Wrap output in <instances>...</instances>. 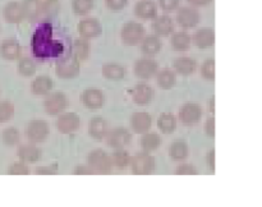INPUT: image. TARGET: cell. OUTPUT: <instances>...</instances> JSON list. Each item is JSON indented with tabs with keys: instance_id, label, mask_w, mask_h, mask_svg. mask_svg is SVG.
Listing matches in <instances>:
<instances>
[{
	"instance_id": "ee69618b",
	"label": "cell",
	"mask_w": 262,
	"mask_h": 207,
	"mask_svg": "<svg viewBox=\"0 0 262 207\" xmlns=\"http://www.w3.org/2000/svg\"><path fill=\"white\" fill-rule=\"evenodd\" d=\"M59 173V164L53 163L50 165L45 166H38L35 169V174L37 175H55Z\"/></svg>"
},
{
	"instance_id": "d590c367",
	"label": "cell",
	"mask_w": 262,
	"mask_h": 207,
	"mask_svg": "<svg viewBox=\"0 0 262 207\" xmlns=\"http://www.w3.org/2000/svg\"><path fill=\"white\" fill-rule=\"evenodd\" d=\"M3 143L8 147H14V146L19 145L20 142V133L17 128L14 127H8L3 130L2 134Z\"/></svg>"
},
{
	"instance_id": "9c48e42d",
	"label": "cell",
	"mask_w": 262,
	"mask_h": 207,
	"mask_svg": "<svg viewBox=\"0 0 262 207\" xmlns=\"http://www.w3.org/2000/svg\"><path fill=\"white\" fill-rule=\"evenodd\" d=\"M106 145L109 147L118 150V148H125L130 142H132V133L127 128L117 127L109 130L106 138Z\"/></svg>"
},
{
	"instance_id": "484cf974",
	"label": "cell",
	"mask_w": 262,
	"mask_h": 207,
	"mask_svg": "<svg viewBox=\"0 0 262 207\" xmlns=\"http://www.w3.org/2000/svg\"><path fill=\"white\" fill-rule=\"evenodd\" d=\"M192 42V36L189 35L186 31H178V32H174L171 35L170 38V45L173 48V50L176 51H187L191 48Z\"/></svg>"
},
{
	"instance_id": "681fc988",
	"label": "cell",
	"mask_w": 262,
	"mask_h": 207,
	"mask_svg": "<svg viewBox=\"0 0 262 207\" xmlns=\"http://www.w3.org/2000/svg\"><path fill=\"white\" fill-rule=\"evenodd\" d=\"M207 168L211 173H215V150H210L206 155Z\"/></svg>"
},
{
	"instance_id": "44dd1931",
	"label": "cell",
	"mask_w": 262,
	"mask_h": 207,
	"mask_svg": "<svg viewBox=\"0 0 262 207\" xmlns=\"http://www.w3.org/2000/svg\"><path fill=\"white\" fill-rule=\"evenodd\" d=\"M135 14L142 20H154L158 17V4L152 0H138L135 5Z\"/></svg>"
},
{
	"instance_id": "60d3db41",
	"label": "cell",
	"mask_w": 262,
	"mask_h": 207,
	"mask_svg": "<svg viewBox=\"0 0 262 207\" xmlns=\"http://www.w3.org/2000/svg\"><path fill=\"white\" fill-rule=\"evenodd\" d=\"M201 76L206 81H214L215 79V60L214 59H207L201 65Z\"/></svg>"
},
{
	"instance_id": "d6a6232c",
	"label": "cell",
	"mask_w": 262,
	"mask_h": 207,
	"mask_svg": "<svg viewBox=\"0 0 262 207\" xmlns=\"http://www.w3.org/2000/svg\"><path fill=\"white\" fill-rule=\"evenodd\" d=\"M22 4L27 19L36 20L42 14V0H23Z\"/></svg>"
},
{
	"instance_id": "f546056e",
	"label": "cell",
	"mask_w": 262,
	"mask_h": 207,
	"mask_svg": "<svg viewBox=\"0 0 262 207\" xmlns=\"http://www.w3.org/2000/svg\"><path fill=\"white\" fill-rule=\"evenodd\" d=\"M156 82H158V86L163 89L173 88L177 83L176 71L170 68L160 69L156 74Z\"/></svg>"
},
{
	"instance_id": "e0dca14e",
	"label": "cell",
	"mask_w": 262,
	"mask_h": 207,
	"mask_svg": "<svg viewBox=\"0 0 262 207\" xmlns=\"http://www.w3.org/2000/svg\"><path fill=\"white\" fill-rule=\"evenodd\" d=\"M81 101L87 109L99 110L104 106L105 96L100 89L97 88H87L82 92Z\"/></svg>"
},
{
	"instance_id": "b9f144b4",
	"label": "cell",
	"mask_w": 262,
	"mask_h": 207,
	"mask_svg": "<svg viewBox=\"0 0 262 207\" xmlns=\"http://www.w3.org/2000/svg\"><path fill=\"white\" fill-rule=\"evenodd\" d=\"M60 9V3L58 0H42V14L46 17H53Z\"/></svg>"
},
{
	"instance_id": "2e32d148",
	"label": "cell",
	"mask_w": 262,
	"mask_h": 207,
	"mask_svg": "<svg viewBox=\"0 0 262 207\" xmlns=\"http://www.w3.org/2000/svg\"><path fill=\"white\" fill-rule=\"evenodd\" d=\"M3 17H4L5 22L10 23V25H18L26 19L25 9H23V4L19 2H9L5 4L4 9H3Z\"/></svg>"
},
{
	"instance_id": "d4e9b609",
	"label": "cell",
	"mask_w": 262,
	"mask_h": 207,
	"mask_svg": "<svg viewBox=\"0 0 262 207\" xmlns=\"http://www.w3.org/2000/svg\"><path fill=\"white\" fill-rule=\"evenodd\" d=\"M54 82L49 76H38L31 82V91L36 96H46L53 91Z\"/></svg>"
},
{
	"instance_id": "7dc6e473",
	"label": "cell",
	"mask_w": 262,
	"mask_h": 207,
	"mask_svg": "<svg viewBox=\"0 0 262 207\" xmlns=\"http://www.w3.org/2000/svg\"><path fill=\"white\" fill-rule=\"evenodd\" d=\"M73 173L74 175H91V174H95V171L92 170L89 164H82V165L76 166Z\"/></svg>"
},
{
	"instance_id": "f35d334b",
	"label": "cell",
	"mask_w": 262,
	"mask_h": 207,
	"mask_svg": "<svg viewBox=\"0 0 262 207\" xmlns=\"http://www.w3.org/2000/svg\"><path fill=\"white\" fill-rule=\"evenodd\" d=\"M15 107L10 101H0V124L7 123L14 117Z\"/></svg>"
},
{
	"instance_id": "ba28073f",
	"label": "cell",
	"mask_w": 262,
	"mask_h": 207,
	"mask_svg": "<svg viewBox=\"0 0 262 207\" xmlns=\"http://www.w3.org/2000/svg\"><path fill=\"white\" fill-rule=\"evenodd\" d=\"M50 134V127L45 120H32L26 127V137L32 143L45 142Z\"/></svg>"
},
{
	"instance_id": "8992f818",
	"label": "cell",
	"mask_w": 262,
	"mask_h": 207,
	"mask_svg": "<svg viewBox=\"0 0 262 207\" xmlns=\"http://www.w3.org/2000/svg\"><path fill=\"white\" fill-rule=\"evenodd\" d=\"M155 157L151 155V152H146V151L133 156L132 163H130V169L136 175H150L155 170Z\"/></svg>"
},
{
	"instance_id": "6da1fadb",
	"label": "cell",
	"mask_w": 262,
	"mask_h": 207,
	"mask_svg": "<svg viewBox=\"0 0 262 207\" xmlns=\"http://www.w3.org/2000/svg\"><path fill=\"white\" fill-rule=\"evenodd\" d=\"M32 50L37 58L45 59L61 53V45L53 41V31L49 23H41L32 37Z\"/></svg>"
},
{
	"instance_id": "7a4b0ae2",
	"label": "cell",
	"mask_w": 262,
	"mask_h": 207,
	"mask_svg": "<svg viewBox=\"0 0 262 207\" xmlns=\"http://www.w3.org/2000/svg\"><path fill=\"white\" fill-rule=\"evenodd\" d=\"M146 36V30L143 25L138 20H128L123 25L120 30V38L127 46L141 45Z\"/></svg>"
},
{
	"instance_id": "4316f807",
	"label": "cell",
	"mask_w": 262,
	"mask_h": 207,
	"mask_svg": "<svg viewBox=\"0 0 262 207\" xmlns=\"http://www.w3.org/2000/svg\"><path fill=\"white\" fill-rule=\"evenodd\" d=\"M161 50V40L158 35L145 36L143 41L141 42V51L145 56H155Z\"/></svg>"
},
{
	"instance_id": "30bf717a",
	"label": "cell",
	"mask_w": 262,
	"mask_h": 207,
	"mask_svg": "<svg viewBox=\"0 0 262 207\" xmlns=\"http://www.w3.org/2000/svg\"><path fill=\"white\" fill-rule=\"evenodd\" d=\"M176 20L182 28L189 30V28L196 27L201 20V14L196 7H183L178 8L176 14Z\"/></svg>"
},
{
	"instance_id": "836d02e7",
	"label": "cell",
	"mask_w": 262,
	"mask_h": 207,
	"mask_svg": "<svg viewBox=\"0 0 262 207\" xmlns=\"http://www.w3.org/2000/svg\"><path fill=\"white\" fill-rule=\"evenodd\" d=\"M112 160L114 168L119 169V170H124L128 166H130L132 156L125 151V148H118V150H114V152L112 153Z\"/></svg>"
},
{
	"instance_id": "5b68a950",
	"label": "cell",
	"mask_w": 262,
	"mask_h": 207,
	"mask_svg": "<svg viewBox=\"0 0 262 207\" xmlns=\"http://www.w3.org/2000/svg\"><path fill=\"white\" fill-rule=\"evenodd\" d=\"M68 107V97L64 92L60 91H51L48 94L43 100V109H45L46 114L51 115V117H56L64 112Z\"/></svg>"
},
{
	"instance_id": "bcb514c9",
	"label": "cell",
	"mask_w": 262,
	"mask_h": 207,
	"mask_svg": "<svg viewBox=\"0 0 262 207\" xmlns=\"http://www.w3.org/2000/svg\"><path fill=\"white\" fill-rule=\"evenodd\" d=\"M128 4V0H105V5L112 12H119L123 10Z\"/></svg>"
},
{
	"instance_id": "277c9868",
	"label": "cell",
	"mask_w": 262,
	"mask_h": 207,
	"mask_svg": "<svg viewBox=\"0 0 262 207\" xmlns=\"http://www.w3.org/2000/svg\"><path fill=\"white\" fill-rule=\"evenodd\" d=\"M87 164L91 166L95 174H110L114 169L112 156L101 148H96L89 153Z\"/></svg>"
},
{
	"instance_id": "e575fe53",
	"label": "cell",
	"mask_w": 262,
	"mask_h": 207,
	"mask_svg": "<svg viewBox=\"0 0 262 207\" xmlns=\"http://www.w3.org/2000/svg\"><path fill=\"white\" fill-rule=\"evenodd\" d=\"M17 71L18 73L22 77H32L36 73V64L32 59L27 58V56H22V58L18 59L17 64Z\"/></svg>"
},
{
	"instance_id": "9a60e30c",
	"label": "cell",
	"mask_w": 262,
	"mask_h": 207,
	"mask_svg": "<svg viewBox=\"0 0 262 207\" xmlns=\"http://www.w3.org/2000/svg\"><path fill=\"white\" fill-rule=\"evenodd\" d=\"M0 55L3 59L8 61L18 60L22 55V46L19 45L15 38L8 37L0 43Z\"/></svg>"
},
{
	"instance_id": "7402d4cb",
	"label": "cell",
	"mask_w": 262,
	"mask_h": 207,
	"mask_svg": "<svg viewBox=\"0 0 262 207\" xmlns=\"http://www.w3.org/2000/svg\"><path fill=\"white\" fill-rule=\"evenodd\" d=\"M109 124L106 120L101 117H95L89 123V134L90 137L96 141L105 140L109 133Z\"/></svg>"
},
{
	"instance_id": "74e56055",
	"label": "cell",
	"mask_w": 262,
	"mask_h": 207,
	"mask_svg": "<svg viewBox=\"0 0 262 207\" xmlns=\"http://www.w3.org/2000/svg\"><path fill=\"white\" fill-rule=\"evenodd\" d=\"M95 7V0H72V9L74 14L83 17L87 15Z\"/></svg>"
},
{
	"instance_id": "cb8c5ba5",
	"label": "cell",
	"mask_w": 262,
	"mask_h": 207,
	"mask_svg": "<svg viewBox=\"0 0 262 207\" xmlns=\"http://www.w3.org/2000/svg\"><path fill=\"white\" fill-rule=\"evenodd\" d=\"M173 69L181 76H191L197 71V61L191 56H179L174 60Z\"/></svg>"
},
{
	"instance_id": "3957f363",
	"label": "cell",
	"mask_w": 262,
	"mask_h": 207,
	"mask_svg": "<svg viewBox=\"0 0 262 207\" xmlns=\"http://www.w3.org/2000/svg\"><path fill=\"white\" fill-rule=\"evenodd\" d=\"M81 63L82 61L74 53L59 59L55 64L56 76L61 79L76 78L81 71Z\"/></svg>"
},
{
	"instance_id": "d6986e66",
	"label": "cell",
	"mask_w": 262,
	"mask_h": 207,
	"mask_svg": "<svg viewBox=\"0 0 262 207\" xmlns=\"http://www.w3.org/2000/svg\"><path fill=\"white\" fill-rule=\"evenodd\" d=\"M154 96H155V91L152 87L148 83H138L136 84L135 88L132 89V99L135 104L140 105V106H146L152 101Z\"/></svg>"
},
{
	"instance_id": "f1b7e54d",
	"label": "cell",
	"mask_w": 262,
	"mask_h": 207,
	"mask_svg": "<svg viewBox=\"0 0 262 207\" xmlns=\"http://www.w3.org/2000/svg\"><path fill=\"white\" fill-rule=\"evenodd\" d=\"M178 120L173 112H163L158 118V128L163 134H171L177 129Z\"/></svg>"
},
{
	"instance_id": "1f68e13d",
	"label": "cell",
	"mask_w": 262,
	"mask_h": 207,
	"mask_svg": "<svg viewBox=\"0 0 262 207\" xmlns=\"http://www.w3.org/2000/svg\"><path fill=\"white\" fill-rule=\"evenodd\" d=\"M140 145L142 151L146 152H154V151L158 150L161 145V135L156 132H146L145 134H142L140 141Z\"/></svg>"
},
{
	"instance_id": "5bb4252c",
	"label": "cell",
	"mask_w": 262,
	"mask_h": 207,
	"mask_svg": "<svg viewBox=\"0 0 262 207\" xmlns=\"http://www.w3.org/2000/svg\"><path fill=\"white\" fill-rule=\"evenodd\" d=\"M130 128L137 134H145L152 127V117L147 111H136L130 117Z\"/></svg>"
},
{
	"instance_id": "52a82bcc",
	"label": "cell",
	"mask_w": 262,
	"mask_h": 207,
	"mask_svg": "<svg viewBox=\"0 0 262 207\" xmlns=\"http://www.w3.org/2000/svg\"><path fill=\"white\" fill-rule=\"evenodd\" d=\"M202 115H204V110H202L201 105L196 104V102H187V104L182 105L179 109L178 119L184 125H194L201 122Z\"/></svg>"
},
{
	"instance_id": "603a6c76",
	"label": "cell",
	"mask_w": 262,
	"mask_h": 207,
	"mask_svg": "<svg viewBox=\"0 0 262 207\" xmlns=\"http://www.w3.org/2000/svg\"><path fill=\"white\" fill-rule=\"evenodd\" d=\"M17 156L19 157V160L27 164L37 163L41 158V150L36 146V143H25V145H20L18 147Z\"/></svg>"
},
{
	"instance_id": "8fae6325",
	"label": "cell",
	"mask_w": 262,
	"mask_h": 207,
	"mask_svg": "<svg viewBox=\"0 0 262 207\" xmlns=\"http://www.w3.org/2000/svg\"><path fill=\"white\" fill-rule=\"evenodd\" d=\"M135 74L142 81H148V79L156 77L159 69V64L154 60L151 56H145V58L138 59L135 63Z\"/></svg>"
},
{
	"instance_id": "c3c4849f",
	"label": "cell",
	"mask_w": 262,
	"mask_h": 207,
	"mask_svg": "<svg viewBox=\"0 0 262 207\" xmlns=\"http://www.w3.org/2000/svg\"><path fill=\"white\" fill-rule=\"evenodd\" d=\"M205 132L209 137L214 138L215 137V119L214 118H209L206 120V124H205Z\"/></svg>"
},
{
	"instance_id": "4dcf8cb0",
	"label": "cell",
	"mask_w": 262,
	"mask_h": 207,
	"mask_svg": "<svg viewBox=\"0 0 262 207\" xmlns=\"http://www.w3.org/2000/svg\"><path fill=\"white\" fill-rule=\"evenodd\" d=\"M104 78L109 81H120L125 77V68L118 63H105L101 68Z\"/></svg>"
},
{
	"instance_id": "f6af8a7d",
	"label": "cell",
	"mask_w": 262,
	"mask_h": 207,
	"mask_svg": "<svg viewBox=\"0 0 262 207\" xmlns=\"http://www.w3.org/2000/svg\"><path fill=\"white\" fill-rule=\"evenodd\" d=\"M179 3H181V0H159V7L164 12L171 13L174 10H178Z\"/></svg>"
},
{
	"instance_id": "ac0fdd59",
	"label": "cell",
	"mask_w": 262,
	"mask_h": 207,
	"mask_svg": "<svg viewBox=\"0 0 262 207\" xmlns=\"http://www.w3.org/2000/svg\"><path fill=\"white\" fill-rule=\"evenodd\" d=\"M193 45L201 50L212 48L215 45V31L211 27H201L194 32Z\"/></svg>"
},
{
	"instance_id": "ffe728a7",
	"label": "cell",
	"mask_w": 262,
	"mask_h": 207,
	"mask_svg": "<svg viewBox=\"0 0 262 207\" xmlns=\"http://www.w3.org/2000/svg\"><path fill=\"white\" fill-rule=\"evenodd\" d=\"M174 20L170 15H158L152 22V30L159 37H169L174 33Z\"/></svg>"
},
{
	"instance_id": "ab89813d",
	"label": "cell",
	"mask_w": 262,
	"mask_h": 207,
	"mask_svg": "<svg viewBox=\"0 0 262 207\" xmlns=\"http://www.w3.org/2000/svg\"><path fill=\"white\" fill-rule=\"evenodd\" d=\"M8 174L9 175H28L30 174V166L27 165V163L22 160L15 161L12 165H9Z\"/></svg>"
},
{
	"instance_id": "816d5d0a",
	"label": "cell",
	"mask_w": 262,
	"mask_h": 207,
	"mask_svg": "<svg viewBox=\"0 0 262 207\" xmlns=\"http://www.w3.org/2000/svg\"><path fill=\"white\" fill-rule=\"evenodd\" d=\"M209 112H211V114L215 112V97H211L209 100Z\"/></svg>"
},
{
	"instance_id": "4fadbf2b",
	"label": "cell",
	"mask_w": 262,
	"mask_h": 207,
	"mask_svg": "<svg viewBox=\"0 0 262 207\" xmlns=\"http://www.w3.org/2000/svg\"><path fill=\"white\" fill-rule=\"evenodd\" d=\"M77 31H78L81 37L91 40V38H96L101 35L102 25L96 18L87 17L79 20L78 25H77Z\"/></svg>"
},
{
	"instance_id": "83f0119b",
	"label": "cell",
	"mask_w": 262,
	"mask_h": 207,
	"mask_svg": "<svg viewBox=\"0 0 262 207\" xmlns=\"http://www.w3.org/2000/svg\"><path fill=\"white\" fill-rule=\"evenodd\" d=\"M189 155V147L183 140H177L169 146V156L173 161L182 163L186 160Z\"/></svg>"
},
{
	"instance_id": "f907efd6",
	"label": "cell",
	"mask_w": 262,
	"mask_h": 207,
	"mask_svg": "<svg viewBox=\"0 0 262 207\" xmlns=\"http://www.w3.org/2000/svg\"><path fill=\"white\" fill-rule=\"evenodd\" d=\"M187 2H188L192 7L200 8V7H207V5L211 4L214 0H187Z\"/></svg>"
},
{
	"instance_id": "7c38bea8",
	"label": "cell",
	"mask_w": 262,
	"mask_h": 207,
	"mask_svg": "<svg viewBox=\"0 0 262 207\" xmlns=\"http://www.w3.org/2000/svg\"><path fill=\"white\" fill-rule=\"evenodd\" d=\"M81 127V118L77 112L64 111L56 120V128L61 134H71L77 132Z\"/></svg>"
},
{
	"instance_id": "8d00e7d4",
	"label": "cell",
	"mask_w": 262,
	"mask_h": 207,
	"mask_svg": "<svg viewBox=\"0 0 262 207\" xmlns=\"http://www.w3.org/2000/svg\"><path fill=\"white\" fill-rule=\"evenodd\" d=\"M73 53L78 56L81 61H84L90 55V42L87 38H76L73 42Z\"/></svg>"
},
{
	"instance_id": "7bdbcfd3",
	"label": "cell",
	"mask_w": 262,
	"mask_h": 207,
	"mask_svg": "<svg viewBox=\"0 0 262 207\" xmlns=\"http://www.w3.org/2000/svg\"><path fill=\"white\" fill-rule=\"evenodd\" d=\"M177 175H197L199 174V170L194 165L189 163H182L177 166L176 169Z\"/></svg>"
}]
</instances>
